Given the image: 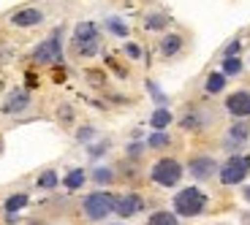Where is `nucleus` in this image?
Here are the masks:
<instances>
[{"label": "nucleus", "mask_w": 250, "mask_h": 225, "mask_svg": "<svg viewBox=\"0 0 250 225\" xmlns=\"http://www.w3.org/2000/svg\"><path fill=\"white\" fill-rule=\"evenodd\" d=\"M248 174H250V157L231 155L223 163V169H220V182L223 185H239V182H245Z\"/></svg>", "instance_id": "5"}, {"label": "nucleus", "mask_w": 250, "mask_h": 225, "mask_svg": "<svg viewBox=\"0 0 250 225\" xmlns=\"http://www.w3.org/2000/svg\"><path fill=\"white\" fill-rule=\"evenodd\" d=\"M242 198H245V201H248V204H250V188H245V190H242Z\"/></svg>", "instance_id": "30"}, {"label": "nucleus", "mask_w": 250, "mask_h": 225, "mask_svg": "<svg viewBox=\"0 0 250 225\" xmlns=\"http://www.w3.org/2000/svg\"><path fill=\"white\" fill-rule=\"evenodd\" d=\"M106 152V144H98V147H90V155L93 157H98V155H104Z\"/></svg>", "instance_id": "28"}, {"label": "nucleus", "mask_w": 250, "mask_h": 225, "mask_svg": "<svg viewBox=\"0 0 250 225\" xmlns=\"http://www.w3.org/2000/svg\"><path fill=\"white\" fill-rule=\"evenodd\" d=\"M27 193H14V195H8L6 198V204H3V209H6V214H17L19 209H25L27 206Z\"/></svg>", "instance_id": "12"}, {"label": "nucleus", "mask_w": 250, "mask_h": 225, "mask_svg": "<svg viewBox=\"0 0 250 225\" xmlns=\"http://www.w3.org/2000/svg\"><path fill=\"white\" fill-rule=\"evenodd\" d=\"M150 125L155 128V131H163V128H169V125H171V112H169L166 106L155 109V112H152V117H150Z\"/></svg>", "instance_id": "14"}, {"label": "nucleus", "mask_w": 250, "mask_h": 225, "mask_svg": "<svg viewBox=\"0 0 250 225\" xmlns=\"http://www.w3.org/2000/svg\"><path fill=\"white\" fill-rule=\"evenodd\" d=\"M207 206V193H201L199 188H182L174 195V212L180 217H199Z\"/></svg>", "instance_id": "1"}, {"label": "nucleus", "mask_w": 250, "mask_h": 225, "mask_svg": "<svg viewBox=\"0 0 250 225\" xmlns=\"http://www.w3.org/2000/svg\"><path fill=\"white\" fill-rule=\"evenodd\" d=\"M218 171V166H215V160L212 157H193L190 160V166H188V174L193 176V179H209V176Z\"/></svg>", "instance_id": "9"}, {"label": "nucleus", "mask_w": 250, "mask_h": 225, "mask_svg": "<svg viewBox=\"0 0 250 225\" xmlns=\"http://www.w3.org/2000/svg\"><path fill=\"white\" fill-rule=\"evenodd\" d=\"M57 185V174L55 171H44V174L38 176V188H44V190H52Z\"/></svg>", "instance_id": "22"}, {"label": "nucleus", "mask_w": 250, "mask_h": 225, "mask_svg": "<svg viewBox=\"0 0 250 225\" xmlns=\"http://www.w3.org/2000/svg\"><path fill=\"white\" fill-rule=\"evenodd\" d=\"M27 106H30V98H27L25 93H14L11 98L3 103V112L6 114H22Z\"/></svg>", "instance_id": "11"}, {"label": "nucleus", "mask_w": 250, "mask_h": 225, "mask_svg": "<svg viewBox=\"0 0 250 225\" xmlns=\"http://www.w3.org/2000/svg\"><path fill=\"white\" fill-rule=\"evenodd\" d=\"M147 225H180V220H177L174 212H155L147 220Z\"/></svg>", "instance_id": "18"}, {"label": "nucleus", "mask_w": 250, "mask_h": 225, "mask_svg": "<svg viewBox=\"0 0 250 225\" xmlns=\"http://www.w3.org/2000/svg\"><path fill=\"white\" fill-rule=\"evenodd\" d=\"M180 49H182V38H180V36H163V38H161V52H163L166 57L177 55Z\"/></svg>", "instance_id": "16"}, {"label": "nucleus", "mask_w": 250, "mask_h": 225, "mask_svg": "<svg viewBox=\"0 0 250 225\" xmlns=\"http://www.w3.org/2000/svg\"><path fill=\"white\" fill-rule=\"evenodd\" d=\"M114 204H117V198L112 193H90L82 201V212H84V217L90 223H101V220H106L114 212Z\"/></svg>", "instance_id": "2"}, {"label": "nucleus", "mask_w": 250, "mask_h": 225, "mask_svg": "<svg viewBox=\"0 0 250 225\" xmlns=\"http://www.w3.org/2000/svg\"><path fill=\"white\" fill-rule=\"evenodd\" d=\"M150 147L152 150H158V147H169V136H166L163 131H155L150 136Z\"/></svg>", "instance_id": "24"}, {"label": "nucleus", "mask_w": 250, "mask_h": 225, "mask_svg": "<svg viewBox=\"0 0 250 225\" xmlns=\"http://www.w3.org/2000/svg\"><path fill=\"white\" fill-rule=\"evenodd\" d=\"M60 60H62V44H60V36H57V33L33 49V63H38V65L60 63Z\"/></svg>", "instance_id": "6"}, {"label": "nucleus", "mask_w": 250, "mask_h": 225, "mask_svg": "<svg viewBox=\"0 0 250 225\" xmlns=\"http://www.w3.org/2000/svg\"><path fill=\"white\" fill-rule=\"evenodd\" d=\"M166 22H169V19L163 17V14H150L147 22H144V27H147V30H161V27H166Z\"/></svg>", "instance_id": "20"}, {"label": "nucleus", "mask_w": 250, "mask_h": 225, "mask_svg": "<svg viewBox=\"0 0 250 225\" xmlns=\"http://www.w3.org/2000/svg\"><path fill=\"white\" fill-rule=\"evenodd\" d=\"M204 90L209 95H218V93H223L226 90V76L220 74V71H215V74H209L207 76V84H204Z\"/></svg>", "instance_id": "15"}, {"label": "nucleus", "mask_w": 250, "mask_h": 225, "mask_svg": "<svg viewBox=\"0 0 250 225\" xmlns=\"http://www.w3.org/2000/svg\"><path fill=\"white\" fill-rule=\"evenodd\" d=\"M128 155H142V144H128Z\"/></svg>", "instance_id": "29"}, {"label": "nucleus", "mask_w": 250, "mask_h": 225, "mask_svg": "<svg viewBox=\"0 0 250 225\" xmlns=\"http://www.w3.org/2000/svg\"><path fill=\"white\" fill-rule=\"evenodd\" d=\"M226 112L231 114V117H250V93L248 90H237L226 98Z\"/></svg>", "instance_id": "7"}, {"label": "nucleus", "mask_w": 250, "mask_h": 225, "mask_svg": "<svg viewBox=\"0 0 250 225\" xmlns=\"http://www.w3.org/2000/svg\"><path fill=\"white\" fill-rule=\"evenodd\" d=\"M93 179L98 182V185H109V182L114 179V174H112V169L101 166V169H95V171H93Z\"/></svg>", "instance_id": "21"}, {"label": "nucleus", "mask_w": 250, "mask_h": 225, "mask_svg": "<svg viewBox=\"0 0 250 225\" xmlns=\"http://www.w3.org/2000/svg\"><path fill=\"white\" fill-rule=\"evenodd\" d=\"M84 179H87V176H84L82 169H71L68 174H65V179H62V185H65L68 190H79L82 185H84Z\"/></svg>", "instance_id": "17"}, {"label": "nucleus", "mask_w": 250, "mask_h": 225, "mask_svg": "<svg viewBox=\"0 0 250 225\" xmlns=\"http://www.w3.org/2000/svg\"><path fill=\"white\" fill-rule=\"evenodd\" d=\"M93 136H95L93 128H82L79 131V141H87V138H93Z\"/></svg>", "instance_id": "26"}, {"label": "nucleus", "mask_w": 250, "mask_h": 225, "mask_svg": "<svg viewBox=\"0 0 250 225\" xmlns=\"http://www.w3.org/2000/svg\"><path fill=\"white\" fill-rule=\"evenodd\" d=\"M237 52H239V41H231L226 46V57H237Z\"/></svg>", "instance_id": "25"}, {"label": "nucleus", "mask_w": 250, "mask_h": 225, "mask_svg": "<svg viewBox=\"0 0 250 225\" xmlns=\"http://www.w3.org/2000/svg\"><path fill=\"white\" fill-rule=\"evenodd\" d=\"M220 74H223L226 79H229V76H239V74H242V60H239V57H226V60H223V71H220Z\"/></svg>", "instance_id": "19"}, {"label": "nucleus", "mask_w": 250, "mask_h": 225, "mask_svg": "<svg viewBox=\"0 0 250 225\" xmlns=\"http://www.w3.org/2000/svg\"><path fill=\"white\" fill-rule=\"evenodd\" d=\"M248 138H250V125L248 122H237V125H231V131H229V141H231V144L242 147Z\"/></svg>", "instance_id": "13"}, {"label": "nucleus", "mask_w": 250, "mask_h": 225, "mask_svg": "<svg viewBox=\"0 0 250 225\" xmlns=\"http://www.w3.org/2000/svg\"><path fill=\"white\" fill-rule=\"evenodd\" d=\"M11 22L17 27H36L44 22V14L38 11V8H22V11H17L11 17Z\"/></svg>", "instance_id": "10"}, {"label": "nucleus", "mask_w": 250, "mask_h": 225, "mask_svg": "<svg viewBox=\"0 0 250 225\" xmlns=\"http://www.w3.org/2000/svg\"><path fill=\"white\" fill-rule=\"evenodd\" d=\"M98 41H101V36H98V27H95L93 22H79V25H76V30H74V46H76V52H79V55L93 57L95 52H98Z\"/></svg>", "instance_id": "3"}, {"label": "nucleus", "mask_w": 250, "mask_h": 225, "mask_svg": "<svg viewBox=\"0 0 250 225\" xmlns=\"http://www.w3.org/2000/svg\"><path fill=\"white\" fill-rule=\"evenodd\" d=\"M106 25H109V30H112L114 36H128V27H125V22H120L117 17L106 19Z\"/></svg>", "instance_id": "23"}, {"label": "nucleus", "mask_w": 250, "mask_h": 225, "mask_svg": "<svg viewBox=\"0 0 250 225\" xmlns=\"http://www.w3.org/2000/svg\"><path fill=\"white\" fill-rule=\"evenodd\" d=\"M125 52H128L131 57H142V49H139L136 44H128V46H125Z\"/></svg>", "instance_id": "27"}, {"label": "nucleus", "mask_w": 250, "mask_h": 225, "mask_svg": "<svg viewBox=\"0 0 250 225\" xmlns=\"http://www.w3.org/2000/svg\"><path fill=\"white\" fill-rule=\"evenodd\" d=\"M150 176H152V182L161 185V188H174L177 182L182 179V166L174 157H161V160L152 166Z\"/></svg>", "instance_id": "4"}, {"label": "nucleus", "mask_w": 250, "mask_h": 225, "mask_svg": "<svg viewBox=\"0 0 250 225\" xmlns=\"http://www.w3.org/2000/svg\"><path fill=\"white\" fill-rule=\"evenodd\" d=\"M142 206H144V201H142V195H136V193H123L117 198V204H114V212H117V217H133V214H139L142 212Z\"/></svg>", "instance_id": "8"}]
</instances>
